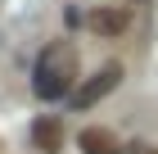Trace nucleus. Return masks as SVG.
<instances>
[{
    "instance_id": "nucleus-6",
    "label": "nucleus",
    "mask_w": 158,
    "mask_h": 154,
    "mask_svg": "<svg viewBox=\"0 0 158 154\" xmlns=\"http://www.w3.org/2000/svg\"><path fill=\"white\" fill-rule=\"evenodd\" d=\"M127 154H158V145H149V141H135V145H127Z\"/></svg>"
},
{
    "instance_id": "nucleus-2",
    "label": "nucleus",
    "mask_w": 158,
    "mask_h": 154,
    "mask_svg": "<svg viewBox=\"0 0 158 154\" xmlns=\"http://www.w3.org/2000/svg\"><path fill=\"white\" fill-rule=\"evenodd\" d=\"M118 82H122V64H104V68H95V73L73 91V104H77V109H95Z\"/></svg>"
},
{
    "instance_id": "nucleus-4",
    "label": "nucleus",
    "mask_w": 158,
    "mask_h": 154,
    "mask_svg": "<svg viewBox=\"0 0 158 154\" xmlns=\"http://www.w3.org/2000/svg\"><path fill=\"white\" fill-rule=\"evenodd\" d=\"M86 27L95 36H122L127 27H131V14L127 9H90L86 14Z\"/></svg>"
},
{
    "instance_id": "nucleus-3",
    "label": "nucleus",
    "mask_w": 158,
    "mask_h": 154,
    "mask_svg": "<svg viewBox=\"0 0 158 154\" xmlns=\"http://www.w3.org/2000/svg\"><path fill=\"white\" fill-rule=\"evenodd\" d=\"M77 145H81V154H127V145L109 127H81L77 131Z\"/></svg>"
},
{
    "instance_id": "nucleus-1",
    "label": "nucleus",
    "mask_w": 158,
    "mask_h": 154,
    "mask_svg": "<svg viewBox=\"0 0 158 154\" xmlns=\"http://www.w3.org/2000/svg\"><path fill=\"white\" fill-rule=\"evenodd\" d=\"M77 50L63 46V41H50L36 55V68H32V91L41 100H63V95L77 91Z\"/></svg>"
},
{
    "instance_id": "nucleus-5",
    "label": "nucleus",
    "mask_w": 158,
    "mask_h": 154,
    "mask_svg": "<svg viewBox=\"0 0 158 154\" xmlns=\"http://www.w3.org/2000/svg\"><path fill=\"white\" fill-rule=\"evenodd\" d=\"M32 141H36V150L59 154L63 150V122L59 118H36V122H32Z\"/></svg>"
}]
</instances>
